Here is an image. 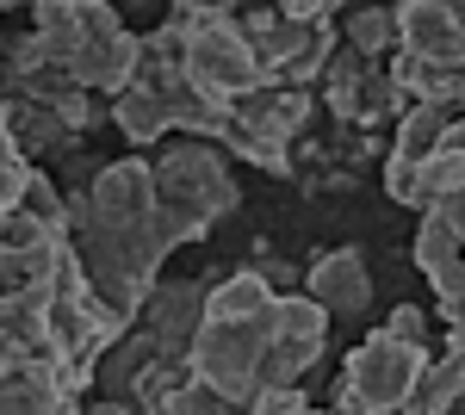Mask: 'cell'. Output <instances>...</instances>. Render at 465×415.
I'll return each mask as SVG.
<instances>
[{
  "mask_svg": "<svg viewBox=\"0 0 465 415\" xmlns=\"http://www.w3.org/2000/svg\"><path fill=\"white\" fill-rule=\"evenodd\" d=\"M429 372V347H403L391 335H366L341 366V390H335V415H397L410 410L416 379Z\"/></svg>",
  "mask_w": 465,
  "mask_h": 415,
  "instance_id": "cell-1",
  "label": "cell"
},
{
  "mask_svg": "<svg viewBox=\"0 0 465 415\" xmlns=\"http://www.w3.org/2000/svg\"><path fill=\"white\" fill-rule=\"evenodd\" d=\"M261 353H267V322H199L186 366L230 410H249L261 390Z\"/></svg>",
  "mask_w": 465,
  "mask_h": 415,
  "instance_id": "cell-2",
  "label": "cell"
},
{
  "mask_svg": "<svg viewBox=\"0 0 465 415\" xmlns=\"http://www.w3.org/2000/svg\"><path fill=\"white\" fill-rule=\"evenodd\" d=\"M186 87L205 94L212 105H242L249 94L267 87V74H261V63H254V50L236 19L212 25V32H193V44H186Z\"/></svg>",
  "mask_w": 465,
  "mask_h": 415,
  "instance_id": "cell-3",
  "label": "cell"
},
{
  "mask_svg": "<svg viewBox=\"0 0 465 415\" xmlns=\"http://www.w3.org/2000/svg\"><path fill=\"white\" fill-rule=\"evenodd\" d=\"M397 50L429 69H465V13L440 0L397 6Z\"/></svg>",
  "mask_w": 465,
  "mask_h": 415,
  "instance_id": "cell-4",
  "label": "cell"
},
{
  "mask_svg": "<svg viewBox=\"0 0 465 415\" xmlns=\"http://www.w3.org/2000/svg\"><path fill=\"white\" fill-rule=\"evenodd\" d=\"M87 199H94V223H112V230L149 223L155 205H162V193H155V168L137 162V155H131V162H112V168L94 173Z\"/></svg>",
  "mask_w": 465,
  "mask_h": 415,
  "instance_id": "cell-5",
  "label": "cell"
},
{
  "mask_svg": "<svg viewBox=\"0 0 465 415\" xmlns=\"http://www.w3.org/2000/svg\"><path fill=\"white\" fill-rule=\"evenodd\" d=\"M304 291H311V298H317L329 316H354V311H366V298H372L366 254H360V248H335V254H322L317 267L304 273Z\"/></svg>",
  "mask_w": 465,
  "mask_h": 415,
  "instance_id": "cell-6",
  "label": "cell"
},
{
  "mask_svg": "<svg viewBox=\"0 0 465 415\" xmlns=\"http://www.w3.org/2000/svg\"><path fill=\"white\" fill-rule=\"evenodd\" d=\"M267 311H273V285L261 267H236L205 291V322H267Z\"/></svg>",
  "mask_w": 465,
  "mask_h": 415,
  "instance_id": "cell-7",
  "label": "cell"
},
{
  "mask_svg": "<svg viewBox=\"0 0 465 415\" xmlns=\"http://www.w3.org/2000/svg\"><path fill=\"white\" fill-rule=\"evenodd\" d=\"M447 131H453V112H447V105H410V112L397 118L391 162H410V168L434 162V155L447 149Z\"/></svg>",
  "mask_w": 465,
  "mask_h": 415,
  "instance_id": "cell-8",
  "label": "cell"
},
{
  "mask_svg": "<svg viewBox=\"0 0 465 415\" xmlns=\"http://www.w3.org/2000/svg\"><path fill=\"white\" fill-rule=\"evenodd\" d=\"M0 415H63V397H56V360L37 366L32 379H0Z\"/></svg>",
  "mask_w": 465,
  "mask_h": 415,
  "instance_id": "cell-9",
  "label": "cell"
},
{
  "mask_svg": "<svg viewBox=\"0 0 465 415\" xmlns=\"http://www.w3.org/2000/svg\"><path fill=\"white\" fill-rule=\"evenodd\" d=\"M112 118H118V131L131 143H155L168 131V105H162V94H149V87L118 94V100H112Z\"/></svg>",
  "mask_w": 465,
  "mask_h": 415,
  "instance_id": "cell-10",
  "label": "cell"
},
{
  "mask_svg": "<svg viewBox=\"0 0 465 415\" xmlns=\"http://www.w3.org/2000/svg\"><path fill=\"white\" fill-rule=\"evenodd\" d=\"M341 37H348L354 56H379V50H391V44H397V6H354Z\"/></svg>",
  "mask_w": 465,
  "mask_h": 415,
  "instance_id": "cell-11",
  "label": "cell"
},
{
  "mask_svg": "<svg viewBox=\"0 0 465 415\" xmlns=\"http://www.w3.org/2000/svg\"><path fill=\"white\" fill-rule=\"evenodd\" d=\"M460 248H465L460 236H453V230H447L434 211H422V223H416V267L434 279L440 267H447V261H453V254H460Z\"/></svg>",
  "mask_w": 465,
  "mask_h": 415,
  "instance_id": "cell-12",
  "label": "cell"
},
{
  "mask_svg": "<svg viewBox=\"0 0 465 415\" xmlns=\"http://www.w3.org/2000/svg\"><path fill=\"white\" fill-rule=\"evenodd\" d=\"M32 162L13 149V155H0V217H13V211L25 205V186H32Z\"/></svg>",
  "mask_w": 465,
  "mask_h": 415,
  "instance_id": "cell-13",
  "label": "cell"
},
{
  "mask_svg": "<svg viewBox=\"0 0 465 415\" xmlns=\"http://www.w3.org/2000/svg\"><path fill=\"white\" fill-rule=\"evenodd\" d=\"M379 335H391V341H403V347H422V341H429V311L403 304V311H391V322H385Z\"/></svg>",
  "mask_w": 465,
  "mask_h": 415,
  "instance_id": "cell-14",
  "label": "cell"
},
{
  "mask_svg": "<svg viewBox=\"0 0 465 415\" xmlns=\"http://www.w3.org/2000/svg\"><path fill=\"white\" fill-rule=\"evenodd\" d=\"M249 415H311V410H304V390H254Z\"/></svg>",
  "mask_w": 465,
  "mask_h": 415,
  "instance_id": "cell-15",
  "label": "cell"
},
{
  "mask_svg": "<svg viewBox=\"0 0 465 415\" xmlns=\"http://www.w3.org/2000/svg\"><path fill=\"white\" fill-rule=\"evenodd\" d=\"M19 143H13V105H0V155H13Z\"/></svg>",
  "mask_w": 465,
  "mask_h": 415,
  "instance_id": "cell-16",
  "label": "cell"
}]
</instances>
